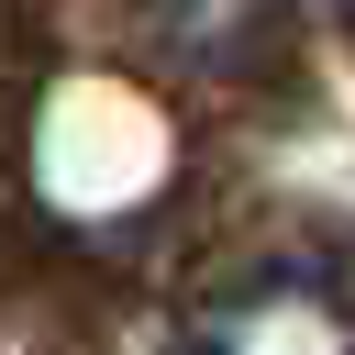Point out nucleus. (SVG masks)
Instances as JSON below:
<instances>
[{"label": "nucleus", "mask_w": 355, "mask_h": 355, "mask_svg": "<svg viewBox=\"0 0 355 355\" xmlns=\"http://www.w3.org/2000/svg\"><path fill=\"white\" fill-rule=\"evenodd\" d=\"M178 355H344V288L333 277H255L233 300H211Z\"/></svg>", "instance_id": "obj_1"}, {"label": "nucleus", "mask_w": 355, "mask_h": 355, "mask_svg": "<svg viewBox=\"0 0 355 355\" xmlns=\"http://www.w3.org/2000/svg\"><path fill=\"white\" fill-rule=\"evenodd\" d=\"M255 11H266V0H155V22H166L178 55H233V44L255 33Z\"/></svg>", "instance_id": "obj_2"}, {"label": "nucleus", "mask_w": 355, "mask_h": 355, "mask_svg": "<svg viewBox=\"0 0 355 355\" xmlns=\"http://www.w3.org/2000/svg\"><path fill=\"white\" fill-rule=\"evenodd\" d=\"M322 11H333V0H322Z\"/></svg>", "instance_id": "obj_3"}]
</instances>
